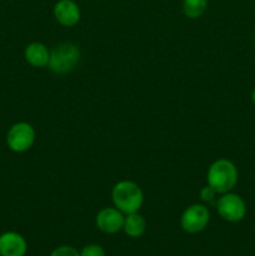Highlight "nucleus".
<instances>
[{
  "mask_svg": "<svg viewBox=\"0 0 255 256\" xmlns=\"http://www.w3.org/2000/svg\"><path fill=\"white\" fill-rule=\"evenodd\" d=\"M208 185L216 192V194L229 192L236 186L239 180L238 168L232 160L218 159L210 165L206 174Z\"/></svg>",
  "mask_w": 255,
  "mask_h": 256,
  "instance_id": "obj_1",
  "label": "nucleus"
},
{
  "mask_svg": "<svg viewBox=\"0 0 255 256\" xmlns=\"http://www.w3.org/2000/svg\"><path fill=\"white\" fill-rule=\"evenodd\" d=\"M112 204L124 215L138 212L144 202L142 190L136 182L122 180L114 185L112 190Z\"/></svg>",
  "mask_w": 255,
  "mask_h": 256,
  "instance_id": "obj_2",
  "label": "nucleus"
},
{
  "mask_svg": "<svg viewBox=\"0 0 255 256\" xmlns=\"http://www.w3.org/2000/svg\"><path fill=\"white\" fill-rule=\"evenodd\" d=\"M79 46L74 42H60L56 46L50 50V59H49V69L55 74H68L75 69L80 60Z\"/></svg>",
  "mask_w": 255,
  "mask_h": 256,
  "instance_id": "obj_3",
  "label": "nucleus"
},
{
  "mask_svg": "<svg viewBox=\"0 0 255 256\" xmlns=\"http://www.w3.org/2000/svg\"><path fill=\"white\" fill-rule=\"evenodd\" d=\"M218 214L228 222H239L246 215V204L240 195L235 192L222 194L216 202Z\"/></svg>",
  "mask_w": 255,
  "mask_h": 256,
  "instance_id": "obj_4",
  "label": "nucleus"
},
{
  "mask_svg": "<svg viewBox=\"0 0 255 256\" xmlns=\"http://www.w3.org/2000/svg\"><path fill=\"white\" fill-rule=\"evenodd\" d=\"M35 135V129L29 122H16L8 132L6 144L14 152H28L34 145Z\"/></svg>",
  "mask_w": 255,
  "mask_h": 256,
  "instance_id": "obj_5",
  "label": "nucleus"
},
{
  "mask_svg": "<svg viewBox=\"0 0 255 256\" xmlns=\"http://www.w3.org/2000/svg\"><path fill=\"white\" fill-rule=\"evenodd\" d=\"M210 222V212L205 205L192 204L184 210L180 218V225L188 234H199Z\"/></svg>",
  "mask_w": 255,
  "mask_h": 256,
  "instance_id": "obj_6",
  "label": "nucleus"
},
{
  "mask_svg": "<svg viewBox=\"0 0 255 256\" xmlns=\"http://www.w3.org/2000/svg\"><path fill=\"white\" fill-rule=\"evenodd\" d=\"M125 215L116 208H104L95 218V222L100 232L105 234H116L122 230Z\"/></svg>",
  "mask_w": 255,
  "mask_h": 256,
  "instance_id": "obj_7",
  "label": "nucleus"
},
{
  "mask_svg": "<svg viewBox=\"0 0 255 256\" xmlns=\"http://www.w3.org/2000/svg\"><path fill=\"white\" fill-rule=\"evenodd\" d=\"M55 20L62 26H74L80 22L82 12L74 0H58L52 9Z\"/></svg>",
  "mask_w": 255,
  "mask_h": 256,
  "instance_id": "obj_8",
  "label": "nucleus"
},
{
  "mask_svg": "<svg viewBox=\"0 0 255 256\" xmlns=\"http://www.w3.org/2000/svg\"><path fill=\"white\" fill-rule=\"evenodd\" d=\"M28 252L26 240L15 232L0 235V256H25Z\"/></svg>",
  "mask_w": 255,
  "mask_h": 256,
  "instance_id": "obj_9",
  "label": "nucleus"
},
{
  "mask_svg": "<svg viewBox=\"0 0 255 256\" xmlns=\"http://www.w3.org/2000/svg\"><path fill=\"white\" fill-rule=\"evenodd\" d=\"M25 60L34 68H45L49 64L50 50L42 42H34L26 45L24 50Z\"/></svg>",
  "mask_w": 255,
  "mask_h": 256,
  "instance_id": "obj_10",
  "label": "nucleus"
},
{
  "mask_svg": "<svg viewBox=\"0 0 255 256\" xmlns=\"http://www.w3.org/2000/svg\"><path fill=\"white\" fill-rule=\"evenodd\" d=\"M122 230L129 238H140L146 232V222L139 212L128 214L125 215Z\"/></svg>",
  "mask_w": 255,
  "mask_h": 256,
  "instance_id": "obj_11",
  "label": "nucleus"
},
{
  "mask_svg": "<svg viewBox=\"0 0 255 256\" xmlns=\"http://www.w3.org/2000/svg\"><path fill=\"white\" fill-rule=\"evenodd\" d=\"M208 0H182V12L189 19H198L205 12Z\"/></svg>",
  "mask_w": 255,
  "mask_h": 256,
  "instance_id": "obj_12",
  "label": "nucleus"
},
{
  "mask_svg": "<svg viewBox=\"0 0 255 256\" xmlns=\"http://www.w3.org/2000/svg\"><path fill=\"white\" fill-rule=\"evenodd\" d=\"M80 256H105V250L102 245L98 244H89L85 245L82 249Z\"/></svg>",
  "mask_w": 255,
  "mask_h": 256,
  "instance_id": "obj_13",
  "label": "nucleus"
},
{
  "mask_svg": "<svg viewBox=\"0 0 255 256\" xmlns=\"http://www.w3.org/2000/svg\"><path fill=\"white\" fill-rule=\"evenodd\" d=\"M50 256H80V252L75 248L62 245V246H59L52 250Z\"/></svg>",
  "mask_w": 255,
  "mask_h": 256,
  "instance_id": "obj_14",
  "label": "nucleus"
},
{
  "mask_svg": "<svg viewBox=\"0 0 255 256\" xmlns=\"http://www.w3.org/2000/svg\"><path fill=\"white\" fill-rule=\"evenodd\" d=\"M199 195H200V199H202V202H212V200H214L215 195H216V192H215V190L212 189V186L206 185V186H204L202 190H200Z\"/></svg>",
  "mask_w": 255,
  "mask_h": 256,
  "instance_id": "obj_15",
  "label": "nucleus"
},
{
  "mask_svg": "<svg viewBox=\"0 0 255 256\" xmlns=\"http://www.w3.org/2000/svg\"><path fill=\"white\" fill-rule=\"evenodd\" d=\"M252 104L255 105V88H254V90H252Z\"/></svg>",
  "mask_w": 255,
  "mask_h": 256,
  "instance_id": "obj_16",
  "label": "nucleus"
},
{
  "mask_svg": "<svg viewBox=\"0 0 255 256\" xmlns=\"http://www.w3.org/2000/svg\"><path fill=\"white\" fill-rule=\"evenodd\" d=\"M254 44H255V30H254Z\"/></svg>",
  "mask_w": 255,
  "mask_h": 256,
  "instance_id": "obj_17",
  "label": "nucleus"
}]
</instances>
